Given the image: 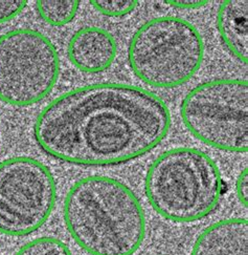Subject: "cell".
Returning <instances> with one entry per match:
<instances>
[{"mask_svg":"<svg viewBox=\"0 0 248 255\" xmlns=\"http://www.w3.org/2000/svg\"><path fill=\"white\" fill-rule=\"evenodd\" d=\"M167 104L146 88L104 82L80 86L49 102L36 117L38 146L79 166H112L154 150L170 132Z\"/></svg>","mask_w":248,"mask_h":255,"instance_id":"6da1fadb","label":"cell"},{"mask_svg":"<svg viewBox=\"0 0 248 255\" xmlns=\"http://www.w3.org/2000/svg\"><path fill=\"white\" fill-rule=\"evenodd\" d=\"M66 229L90 255H133L146 239L140 199L122 181L89 175L69 188L63 204Z\"/></svg>","mask_w":248,"mask_h":255,"instance_id":"7a4b0ae2","label":"cell"},{"mask_svg":"<svg viewBox=\"0 0 248 255\" xmlns=\"http://www.w3.org/2000/svg\"><path fill=\"white\" fill-rule=\"evenodd\" d=\"M226 185L217 163L194 147L164 151L149 166L146 197L154 211L166 221L191 224L212 214Z\"/></svg>","mask_w":248,"mask_h":255,"instance_id":"3957f363","label":"cell"},{"mask_svg":"<svg viewBox=\"0 0 248 255\" xmlns=\"http://www.w3.org/2000/svg\"><path fill=\"white\" fill-rule=\"evenodd\" d=\"M204 40L186 19L161 16L146 21L131 37L128 61L145 84L174 88L190 81L204 60Z\"/></svg>","mask_w":248,"mask_h":255,"instance_id":"277c9868","label":"cell"},{"mask_svg":"<svg viewBox=\"0 0 248 255\" xmlns=\"http://www.w3.org/2000/svg\"><path fill=\"white\" fill-rule=\"evenodd\" d=\"M181 121L193 136L215 149L248 151V83L215 79L195 86L180 104Z\"/></svg>","mask_w":248,"mask_h":255,"instance_id":"5b68a950","label":"cell"},{"mask_svg":"<svg viewBox=\"0 0 248 255\" xmlns=\"http://www.w3.org/2000/svg\"><path fill=\"white\" fill-rule=\"evenodd\" d=\"M55 44L42 33L18 28L0 35V101L28 107L53 92L60 77Z\"/></svg>","mask_w":248,"mask_h":255,"instance_id":"8992f818","label":"cell"},{"mask_svg":"<svg viewBox=\"0 0 248 255\" xmlns=\"http://www.w3.org/2000/svg\"><path fill=\"white\" fill-rule=\"evenodd\" d=\"M57 183L46 165L26 155L0 162V233L26 237L51 218Z\"/></svg>","mask_w":248,"mask_h":255,"instance_id":"52a82bcc","label":"cell"},{"mask_svg":"<svg viewBox=\"0 0 248 255\" xmlns=\"http://www.w3.org/2000/svg\"><path fill=\"white\" fill-rule=\"evenodd\" d=\"M117 55V43L107 29L98 26L79 28L67 44L69 61L85 74H98L110 68Z\"/></svg>","mask_w":248,"mask_h":255,"instance_id":"ba28073f","label":"cell"},{"mask_svg":"<svg viewBox=\"0 0 248 255\" xmlns=\"http://www.w3.org/2000/svg\"><path fill=\"white\" fill-rule=\"evenodd\" d=\"M191 255H248V222L225 219L207 226L196 239Z\"/></svg>","mask_w":248,"mask_h":255,"instance_id":"9c48e42d","label":"cell"},{"mask_svg":"<svg viewBox=\"0 0 248 255\" xmlns=\"http://www.w3.org/2000/svg\"><path fill=\"white\" fill-rule=\"evenodd\" d=\"M217 29L227 51L238 61L248 62V1L224 0L217 12Z\"/></svg>","mask_w":248,"mask_h":255,"instance_id":"30bf717a","label":"cell"},{"mask_svg":"<svg viewBox=\"0 0 248 255\" xmlns=\"http://www.w3.org/2000/svg\"><path fill=\"white\" fill-rule=\"evenodd\" d=\"M81 1L78 0H38L37 12L52 26H65L76 18Z\"/></svg>","mask_w":248,"mask_h":255,"instance_id":"8fae6325","label":"cell"},{"mask_svg":"<svg viewBox=\"0 0 248 255\" xmlns=\"http://www.w3.org/2000/svg\"><path fill=\"white\" fill-rule=\"evenodd\" d=\"M14 255H73L67 245L54 237H42L26 243Z\"/></svg>","mask_w":248,"mask_h":255,"instance_id":"7c38bea8","label":"cell"},{"mask_svg":"<svg viewBox=\"0 0 248 255\" xmlns=\"http://www.w3.org/2000/svg\"><path fill=\"white\" fill-rule=\"evenodd\" d=\"M91 5L102 15L120 18L131 14L140 4L136 0H93Z\"/></svg>","mask_w":248,"mask_h":255,"instance_id":"4fadbf2b","label":"cell"},{"mask_svg":"<svg viewBox=\"0 0 248 255\" xmlns=\"http://www.w3.org/2000/svg\"><path fill=\"white\" fill-rule=\"evenodd\" d=\"M26 0H0V24L13 20L26 7Z\"/></svg>","mask_w":248,"mask_h":255,"instance_id":"5bb4252c","label":"cell"},{"mask_svg":"<svg viewBox=\"0 0 248 255\" xmlns=\"http://www.w3.org/2000/svg\"><path fill=\"white\" fill-rule=\"evenodd\" d=\"M236 194L242 206L247 208L248 206V168L245 167L236 181Z\"/></svg>","mask_w":248,"mask_h":255,"instance_id":"9a60e30c","label":"cell"},{"mask_svg":"<svg viewBox=\"0 0 248 255\" xmlns=\"http://www.w3.org/2000/svg\"><path fill=\"white\" fill-rule=\"evenodd\" d=\"M165 3L170 4L173 7L180 8V9H194V8H200L210 3V1H194V0H182V1H178V0H174V1H165Z\"/></svg>","mask_w":248,"mask_h":255,"instance_id":"2e32d148","label":"cell"}]
</instances>
